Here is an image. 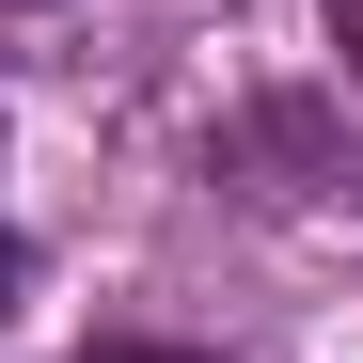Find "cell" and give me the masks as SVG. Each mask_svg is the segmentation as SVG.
Instances as JSON below:
<instances>
[{
    "instance_id": "cell-3",
    "label": "cell",
    "mask_w": 363,
    "mask_h": 363,
    "mask_svg": "<svg viewBox=\"0 0 363 363\" xmlns=\"http://www.w3.org/2000/svg\"><path fill=\"white\" fill-rule=\"evenodd\" d=\"M347 64H363V0H347Z\"/></svg>"
},
{
    "instance_id": "cell-2",
    "label": "cell",
    "mask_w": 363,
    "mask_h": 363,
    "mask_svg": "<svg viewBox=\"0 0 363 363\" xmlns=\"http://www.w3.org/2000/svg\"><path fill=\"white\" fill-rule=\"evenodd\" d=\"M0 300H16V237H0Z\"/></svg>"
},
{
    "instance_id": "cell-1",
    "label": "cell",
    "mask_w": 363,
    "mask_h": 363,
    "mask_svg": "<svg viewBox=\"0 0 363 363\" xmlns=\"http://www.w3.org/2000/svg\"><path fill=\"white\" fill-rule=\"evenodd\" d=\"M95 363H190V347H95Z\"/></svg>"
}]
</instances>
